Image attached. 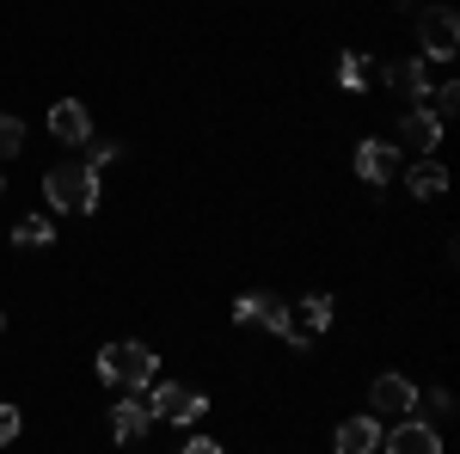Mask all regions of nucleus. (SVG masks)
<instances>
[{
    "label": "nucleus",
    "mask_w": 460,
    "mask_h": 454,
    "mask_svg": "<svg viewBox=\"0 0 460 454\" xmlns=\"http://www.w3.org/2000/svg\"><path fill=\"white\" fill-rule=\"evenodd\" d=\"M43 197H49V209H68V215H93L99 209V173L93 166H56V173L43 178Z\"/></svg>",
    "instance_id": "nucleus-1"
},
{
    "label": "nucleus",
    "mask_w": 460,
    "mask_h": 454,
    "mask_svg": "<svg viewBox=\"0 0 460 454\" xmlns=\"http://www.w3.org/2000/svg\"><path fill=\"white\" fill-rule=\"evenodd\" d=\"M154 369H160V356L147 344H105L99 350V375H105L111 387L142 393V387H154Z\"/></svg>",
    "instance_id": "nucleus-2"
},
{
    "label": "nucleus",
    "mask_w": 460,
    "mask_h": 454,
    "mask_svg": "<svg viewBox=\"0 0 460 454\" xmlns=\"http://www.w3.org/2000/svg\"><path fill=\"white\" fill-rule=\"evenodd\" d=\"M234 319H240V325H264V332L288 338L295 350H307V344H314V338H301V332L288 325V307L277 301V295H240V301H234Z\"/></svg>",
    "instance_id": "nucleus-3"
},
{
    "label": "nucleus",
    "mask_w": 460,
    "mask_h": 454,
    "mask_svg": "<svg viewBox=\"0 0 460 454\" xmlns=\"http://www.w3.org/2000/svg\"><path fill=\"white\" fill-rule=\"evenodd\" d=\"M147 412H154V423H203L209 418V399L203 393H184L178 381H160L147 393Z\"/></svg>",
    "instance_id": "nucleus-4"
},
{
    "label": "nucleus",
    "mask_w": 460,
    "mask_h": 454,
    "mask_svg": "<svg viewBox=\"0 0 460 454\" xmlns=\"http://www.w3.org/2000/svg\"><path fill=\"white\" fill-rule=\"evenodd\" d=\"M418 49H424V56H436V62H448V56L460 49L455 6H424V13H418Z\"/></svg>",
    "instance_id": "nucleus-5"
},
{
    "label": "nucleus",
    "mask_w": 460,
    "mask_h": 454,
    "mask_svg": "<svg viewBox=\"0 0 460 454\" xmlns=\"http://www.w3.org/2000/svg\"><path fill=\"white\" fill-rule=\"evenodd\" d=\"M368 405L381 418H411L418 412V387H411V375H375L368 381Z\"/></svg>",
    "instance_id": "nucleus-6"
},
{
    "label": "nucleus",
    "mask_w": 460,
    "mask_h": 454,
    "mask_svg": "<svg viewBox=\"0 0 460 454\" xmlns=\"http://www.w3.org/2000/svg\"><path fill=\"white\" fill-rule=\"evenodd\" d=\"M442 129H448L442 117H429L424 105H411L405 117H399V141H393V147H399V154H418V160H424V154H436Z\"/></svg>",
    "instance_id": "nucleus-7"
},
{
    "label": "nucleus",
    "mask_w": 460,
    "mask_h": 454,
    "mask_svg": "<svg viewBox=\"0 0 460 454\" xmlns=\"http://www.w3.org/2000/svg\"><path fill=\"white\" fill-rule=\"evenodd\" d=\"M381 74H387V86H393V93L405 99V111H411V105H424V99H429V86H436V80L424 74V56H405V62H393V68H381Z\"/></svg>",
    "instance_id": "nucleus-8"
},
{
    "label": "nucleus",
    "mask_w": 460,
    "mask_h": 454,
    "mask_svg": "<svg viewBox=\"0 0 460 454\" xmlns=\"http://www.w3.org/2000/svg\"><path fill=\"white\" fill-rule=\"evenodd\" d=\"M49 136L68 141V147H86L93 141V111L80 105V99H62V105L49 111Z\"/></svg>",
    "instance_id": "nucleus-9"
},
{
    "label": "nucleus",
    "mask_w": 460,
    "mask_h": 454,
    "mask_svg": "<svg viewBox=\"0 0 460 454\" xmlns=\"http://www.w3.org/2000/svg\"><path fill=\"white\" fill-rule=\"evenodd\" d=\"M356 178H368L375 191H381L387 178H399V147H393V141H362V147H356Z\"/></svg>",
    "instance_id": "nucleus-10"
},
{
    "label": "nucleus",
    "mask_w": 460,
    "mask_h": 454,
    "mask_svg": "<svg viewBox=\"0 0 460 454\" xmlns=\"http://www.w3.org/2000/svg\"><path fill=\"white\" fill-rule=\"evenodd\" d=\"M375 449H381V423H375V412L338 423V436H332V454H375Z\"/></svg>",
    "instance_id": "nucleus-11"
},
{
    "label": "nucleus",
    "mask_w": 460,
    "mask_h": 454,
    "mask_svg": "<svg viewBox=\"0 0 460 454\" xmlns=\"http://www.w3.org/2000/svg\"><path fill=\"white\" fill-rule=\"evenodd\" d=\"M387 454H442V436L436 423H399L387 436Z\"/></svg>",
    "instance_id": "nucleus-12"
},
{
    "label": "nucleus",
    "mask_w": 460,
    "mask_h": 454,
    "mask_svg": "<svg viewBox=\"0 0 460 454\" xmlns=\"http://www.w3.org/2000/svg\"><path fill=\"white\" fill-rule=\"evenodd\" d=\"M147 423H154L147 399H136V393H129V399H117V412H111V436H117V442H136Z\"/></svg>",
    "instance_id": "nucleus-13"
},
{
    "label": "nucleus",
    "mask_w": 460,
    "mask_h": 454,
    "mask_svg": "<svg viewBox=\"0 0 460 454\" xmlns=\"http://www.w3.org/2000/svg\"><path fill=\"white\" fill-rule=\"evenodd\" d=\"M405 184H411V197H442V191H448V166H442L436 154H424V160L405 166Z\"/></svg>",
    "instance_id": "nucleus-14"
},
{
    "label": "nucleus",
    "mask_w": 460,
    "mask_h": 454,
    "mask_svg": "<svg viewBox=\"0 0 460 454\" xmlns=\"http://www.w3.org/2000/svg\"><path fill=\"white\" fill-rule=\"evenodd\" d=\"M288 325H295L301 338H319V332L332 325V301H325V295H307V301H295V307H288Z\"/></svg>",
    "instance_id": "nucleus-15"
},
{
    "label": "nucleus",
    "mask_w": 460,
    "mask_h": 454,
    "mask_svg": "<svg viewBox=\"0 0 460 454\" xmlns=\"http://www.w3.org/2000/svg\"><path fill=\"white\" fill-rule=\"evenodd\" d=\"M338 86H344V93H368V86H375V62H368L362 49H344V56H338Z\"/></svg>",
    "instance_id": "nucleus-16"
},
{
    "label": "nucleus",
    "mask_w": 460,
    "mask_h": 454,
    "mask_svg": "<svg viewBox=\"0 0 460 454\" xmlns=\"http://www.w3.org/2000/svg\"><path fill=\"white\" fill-rule=\"evenodd\" d=\"M49 240H56L49 215H25V221H13V245H49Z\"/></svg>",
    "instance_id": "nucleus-17"
},
{
    "label": "nucleus",
    "mask_w": 460,
    "mask_h": 454,
    "mask_svg": "<svg viewBox=\"0 0 460 454\" xmlns=\"http://www.w3.org/2000/svg\"><path fill=\"white\" fill-rule=\"evenodd\" d=\"M424 111H429V117H442V123H448V117L460 111V86H455V80H436V86H429V99H424Z\"/></svg>",
    "instance_id": "nucleus-18"
},
{
    "label": "nucleus",
    "mask_w": 460,
    "mask_h": 454,
    "mask_svg": "<svg viewBox=\"0 0 460 454\" xmlns=\"http://www.w3.org/2000/svg\"><path fill=\"white\" fill-rule=\"evenodd\" d=\"M19 147H25V123H19L13 111H0V160H13Z\"/></svg>",
    "instance_id": "nucleus-19"
},
{
    "label": "nucleus",
    "mask_w": 460,
    "mask_h": 454,
    "mask_svg": "<svg viewBox=\"0 0 460 454\" xmlns=\"http://www.w3.org/2000/svg\"><path fill=\"white\" fill-rule=\"evenodd\" d=\"M111 160H117V141H86V160H80V166H93V173H105Z\"/></svg>",
    "instance_id": "nucleus-20"
},
{
    "label": "nucleus",
    "mask_w": 460,
    "mask_h": 454,
    "mask_svg": "<svg viewBox=\"0 0 460 454\" xmlns=\"http://www.w3.org/2000/svg\"><path fill=\"white\" fill-rule=\"evenodd\" d=\"M19 436V405H0V449Z\"/></svg>",
    "instance_id": "nucleus-21"
},
{
    "label": "nucleus",
    "mask_w": 460,
    "mask_h": 454,
    "mask_svg": "<svg viewBox=\"0 0 460 454\" xmlns=\"http://www.w3.org/2000/svg\"><path fill=\"white\" fill-rule=\"evenodd\" d=\"M429 412H436V418H448V412H455V393H442V387H436V393H429Z\"/></svg>",
    "instance_id": "nucleus-22"
},
{
    "label": "nucleus",
    "mask_w": 460,
    "mask_h": 454,
    "mask_svg": "<svg viewBox=\"0 0 460 454\" xmlns=\"http://www.w3.org/2000/svg\"><path fill=\"white\" fill-rule=\"evenodd\" d=\"M178 454H221V442H209V436H190Z\"/></svg>",
    "instance_id": "nucleus-23"
},
{
    "label": "nucleus",
    "mask_w": 460,
    "mask_h": 454,
    "mask_svg": "<svg viewBox=\"0 0 460 454\" xmlns=\"http://www.w3.org/2000/svg\"><path fill=\"white\" fill-rule=\"evenodd\" d=\"M0 191H6V178H0Z\"/></svg>",
    "instance_id": "nucleus-24"
},
{
    "label": "nucleus",
    "mask_w": 460,
    "mask_h": 454,
    "mask_svg": "<svg viewBox=\"0 0 460 454\" xmlns=\"http://www.w3.org/2000/svg\"><path fill=\"white\" fill-rule=\"evenodd\" d=\"M0 325H6V319H0Z\"/></svg>",
    "instance_id": "nucleus-25"
}]
</instances>
